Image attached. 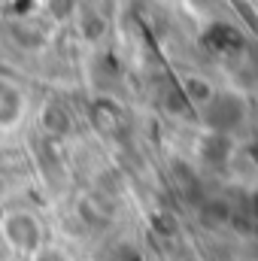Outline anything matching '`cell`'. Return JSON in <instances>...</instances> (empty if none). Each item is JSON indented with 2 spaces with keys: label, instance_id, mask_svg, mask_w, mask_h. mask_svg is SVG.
I'll return each mask as SVG.
<instances>
[{
  "label": "cell",
  "instance_id": "1",
  "mask_svg": "<svg viewBox=\"0 0 258 261\" xmlns=\"http://www.w3.org/2000/svg\"><path fill=\"white\" fill-rule=\"evenodd\" d=\"M200 125L207 134H219V137H231L240 134L246 128V119H249V103H246V94L234 91V88H219L213 94V100L197 113Z\"/></svg>",
  "mask_w": 258,
  "mask_h": 261
},
{
  "label": "cell",
  "instance_id": "2",
  "mask_svg": "<svg viewBox=\"0 0 258 261\" xmlns=\"http://www.w3.org/2000/svg\"><path fill=\"white\" fill-rule=\"evenodd\" d=\"M0 240L15 255L31 258L46 243V225H43V219L34 210L15 206V210H6L0 216Z\"/></svg>",
  "mask_w": 258,
  "mask_h": 261
},
{
  "label": "cell",
  "instance_id": "3",
  "mask_svg": "<svg viewBox=\"0 0 258 261\" xmlns=\"http://www.w3.org/2000/svg\"><path fill=\"white\" fill-rule=\"evenodd\" d=\"M28 110H31V100H28L24 85L6 73H0V134L21 128L28 119Z\"/></svg>",
  "mask_w": 258,
  "mask_h": 261
},
{
  "label": "cell",
  "instance_id": "4",
  "mask_svg": "<svg viewBox=\"0 0 258 261\" xmlns=\"http://www.w3.org/2000/svg\"><path fill=\"white\" fill-rule=\"evenodd\" d=\"M176 88H179V94H183V100L189 103L192 113H200V110L213 100V94L219 91V85H216L213 79H207V76H194V73L179 76Z\"/></svg>",
  "mask_w": 258,
  "mask_h": 261
},
{
  "label": "cell",
  "instance_id": "5",
  "mask_svg": "<svg viewBox=\"0 0 258 261\" xmlns=\"http://www.w3.org/2000/svg\"><path fill=\"white\" fill-rule=\"evenodd\" d=\"M43 128L52 140H61L73 130V122H70V113H67L61 103H49L46 113H43Z\"/></svg>",
  "mask_w": 258,
  "mask_h": 261
},
{
  "label": "cell",
  "instance_id": "6",
  "mask_svg": "<svg viewBox=\"0 0 258 261\" xmlns=\"http://www.w3.org/2000/svg\"><path fill=\"white\" fill-rule=\"evenodd\" d=\"M91 116H94L97 130H100V134H107V137H116L119 130L125 128V113L116 107V110H113V116H110V113H107V100H100V103L94 107V113H91Z\"/></svg>",
  "mask_w": 258,
  "mask_h": 261
},
{
  "label": "cell",
  "instance_id": "7",
  "mask_svg": "<svg viewBox=\"0 0 258 261\" xmlns=\"http://www.w3.org/2000/svg\"><path fill=\"white\" fill-rule=\"evenodd\" d=\"M28 261H76V258L67 252L64 246H58V243H49V240H46V243H43V246H40V249H37Z\"/></svg>",
  "mask_w": 258,
  "mask_h": 261
},
{
  "label": "cell",
  "instance_id": "8",
  "mask_svg": "<svg viewBox=\"0 0 258 261\" xmlns=\"http://www.w3.org/2000/svg\"><path fill=\"white\" fill-rule=\"evenodd\" d=\"M246 206H249V216H252V222H258V186L249 192V197H246Z\"/></svg>",
  "mask_w": 258,
  "mask_h": 261
},
{
  "label": "cell",
  "instance_id": "9",
  "mask_svg": "<svg viewBox=\"0 0 258 261\" xmlns=\"http://www.w3.org/2000/svg\"><path fill=\"white\" fill-rule=\"evenodd\" d=\"M192 261H197V258H192Z\"/></svg>",
  "mask_w": 258,
  "mask_h": 261
}]
</instances>
